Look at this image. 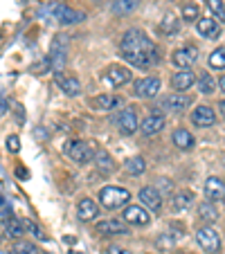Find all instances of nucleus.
<instances>
[{
    "label": "nucleus",
    "instance_id": "nucleus-1",
    "mask_svg": "<svg viewBox=\"0 0 225 254\" xmlns=\"http://www.w3.org/2000/svg\"><path fill=\"white\" fill-rule=\"evenodd\" d=\"M120 54L135 67H151L158 63L155 48L142 29H129L120 41Z\"/></svg>",
    "mask_w": 225,
    "mask_h": 254
},
{
    "label": "nucleus",
    "instance_id": "nucleus-2",
    "mask_svg": "<svg viewBox=\"0 0 225 254\" xmlns=\"http://www.w3.org/2000/svg\"><path fill=\"white\" fill-rule=\"evenodd\" d=\"M99 200L106 209H120V207L129 205L131 191L124 187H104L99 191Z\"/></svg>",
    "mask_w": 225,
    "mask_h": 254
},
{
    "label": "nucleus",
    "instance_id": "nucleus-3",
    "mask_svg": "<svg viewBox=\"0 0 225 254\" xmlns=\"http://www.w3.org/2000/svg\"><path fill=\"white\" fill-rule=\"evenodd\" d=\"M66 54H68V36H63V34H57L52 39V45H50V65H52L54 72H59L63 67V63H66Z\"/></svg>",
    "mask_w": 225,
    "mask_h": 254
},
{
    "label": "nucleus",
    "instance_id": "nucleus-4",
    "mask_svg": "<svg viewBox=\"0 0 225 254\" xmlns=\"http://www.w3.org/2000/svg\"><path fill=\"white\" fill-rule=\"evenodd\" d=\"M194 97L192 95H182V92H173V95H167L162 101H160V111H167V113H185L189 106H192Z\"/></svg>",
    "mask_w": 225,
    "mask_h": 254
},
{
    "label": "nucleus",
    "instance_id": "nucleus-5",
    "mask_svg": "<svg viewBox=\"0 0 225 254\" xmlns=\"http://www.w3.org/2000/svg\"><path fill=\"white\" fill-rule=\"evenodd\" d=\"M66 153L70 155L77 164H88V162H92V158H95L90 144L81 142V139H72V142H68L66 144Z\"/></svg>",
    "mask_w": 225,
    "mask_h": 254
},
{
    "label": "nucleus",
    "instance_id": "nucleus-6",
    "mask_svg": "<svg viewBox=\"0 0 225 254\" xmlns=\"http://www.w3.org/2000/svg\"><path fill=\"white\" fill-rule=\"evenodd\" d=\"M196 241L207 254H219L221 250V236L216 234L212 227H201L196 232Z\"/></svg>",
    "mask_w": 225,
    "mask_h": 254
},
{
    "label": "nucleus",
    "instance_id": "nucleus-7",
    "mask_svg": "<svg viewBox=\"0 0 225 254\" xmlns=\"http://www.w3.org/2000/svg\"><path fill=\"white\" fill-rule=\"evenodd\" d=\"M122 221L129 223V225H135V227H144L151 221V214L140 205H129L124 209V214H122Z\"/></svg>",
    "mask_w": 225,
    "mask_h": 254
},
{
    "label": "nucleus",
    "instance_id": "nucleus-8",
    "mask_svg": "<svg viewBox=\"0 0 225 254\" xmlns=\"http://www.w3.org/2000/svg\"><path fill=\"white\" fill-rule=\"evenodd\" d=\"M95 232L99 236H117V234L126 236V234H129V225H126L122 218H108V221L97 223Z\"/></svg>",
    "mask_w": 225,
    "mask_h": 254
},
{
    "label": "nucleus",
    "instance_id": "nucleus-9",
    "mask_svg": "<svg viewBox=\"0 0 225 254\" xmlns=\"http://www.w3.org/2000/svg\"><path fill=\"white\" fill-rule=\"evenodd\" d=\"M140 122H138V111L135 108H124V111L117 115V128L122 135H133L138 130Z\"/></svg>",
    "mask_w": 225,
    "mask_h": 254
},
{
    "label": "nucleus",
    "instance_id": "nucleus-10",
    "mask_svg": "<svg viewBox=\"0 0 225 254\" xmlns=\"http://www.w3.org/2000/svg\"><path fill=\"white\" fill-rule=\"evenodd\" d=\"M198 59V50L194 45H187V48H180L171 54V63L178 65L180 70H187V67H192V63Z\"/></svg>",
    "mask_w": 225,
    "mask_h": 254
},
{
    "label": "nucleus",
    "instance_id": "nucleus-11",
    "mask_svg": "<svg viewBox=\"0 0 225 254\" xmlns=\"http://www.w3.org/2000/svg\"><path fill=\"white\" fill-rule=\"evenodd\" d=\"M192 124L198 128H207V126L216 124V113L212 111L210 106H196L192 113Z\"/></svg>",
    "mask_w": 225,
    "mask_h": 254
},
{
    "label": "nucleus",
    "instance_id": "nucleus-12",
    "mask_svg": "<svg viewBox=\"0 0 225 254\" xmlns=\"http://www.w3.org/2000/svg\"><path fill=\"white\" fill-rule=\"evenodd\" d=\"M140 200H142V207L151 211H160L162 209V193L155 187H144L140 189Z\"/></svg>",
    "mask_w": 225,
    "mask_h": 254
},
{
    "label": "nucleus",
    "instance_id": "nucleus-13",
    "mask_svg": "<svg viewBox=\"0 0 225 254\" xmlns=\"http://www.w3.org/2000/svg\"><path fill=\"white\" fill-rule=\"evenodd\" d=\"M54 18L61 25H77V23H81V20H86V16L68 5H59L57 9H54Z\"/></svg>",
    "mask_w": 225,
    "mask_h": 254
},
{
    "label": "nucleus",
    "instance_id": "nucleus-14",
    "mask_svg": "<svg viewBox=\"0 0 225 254\" xmlns=\"http://www.w3.org/2000/svg\"><path fill=\"white\" fill-rule=\"evenodd\" d=\"M164 124H167V120H164L162 113H153V115H149L147 120L142 122V135L144 137H153V135H158L160 130L164 128Z\"/></svg>",
    "mask_w": 225,
    "mask_h": 254
},
{
    "label": "nucleus",
    "instance_id": "nucleus-15",
    "mask_svg": "<svg viewBox=\"0 0 225 254\" xmlns=\"http://www.w3.org/2000/svg\"><path fill=\"white\" fill-rule=\"evenodd\" d=\"M205 198L210 202H216V200H223L225 198V183L221 178L212 176L205 180Z\"/></svg>",
    "mask_w": 225,
    "mask_h": 254
},
{
    "label": "nucleus",
    "instance_id": "nucleus-16",
    "mask_svg": "<svg viewBox=\"0 0 225 254\" xmlns=\"http://www.w3.org/2000/svg\"><path fill=\"white\" fill-rule=\"evenodd\" d=\"M160 92V79L158 77H147L135 81V95L138 97H155Z\"/></svg>",
    "mask_w": 225,
    "mask_h": 254
},
{
    "label": "nucleus",
    "instance_id": "nucleus-17",
    "mask_svg": "<svg viewBox=\"0 0 225 254\" xmlns=\"http://www.w3.org/2000/svg\"><path fill=\"white\" fill-rule=\"evenodd\" d=\"M54 81H57V86L61 88L68 97H77L79 92H81V81H79L77 77H70V74H57Z\"/></svg>",
    "mask_w": 225,
    "mask_h": 254
},
{
    "label": "nucleus",
    "instance_id": "nucleus-18",
    "mask_svg": "<svg viewBox=\"0 0 225 254\" xmlns=\"http://www.w3.org/2000/svg\"><path fill=\"white\" fill-rule=\"evenodd\" d=\"M77 214H79V221L81 223H90L92 218H97L99 207H97V202L92 200V198H81L77 205Z\"/></svg>",
    "mask_w": 225,
    "mask_h": 254
},
{
    "label": "nucleus",
    "instance_id": "nucleus-19",
    "mask_svg": "<svg viewBox=\"0 0 225 254\" xmlns=\"http://www.w3.org/2000/svg\"><path fill=\"white\" fill-rule=\"evenodd\" d=\"M196 29H198V34L201 36H205V39H219L221 36V25H219V20H214V18H198L196 20Z\"/></svg>",
    "mask_w": 225,
    "mask_h": 254
},
{
    "label": "nucleus",
    "instance_id": "nucleus-20",
    "mask_svg": "<svg viewBox=\"0 0 225 254\" xmlns=\"http://www.w3.org/2000/svg\"><path fill=\"white\" fill-rule=\"evenodd\" d=\"M196 83V74L192 72V67H187V70H178L176 74L171 77V86L176 90H189V88Z\"/></svg>",
    "mask_w": 225,
    "mask_h": 254
},
{
    "label": "nucleus",
    "instance_id": "nucleus-21",
    "mask_svg": "<svg viewBox=\"0 0 225 254\" xmlns=\"http://www.w3.org/2000/svg\"><path fill=\"white\" fill-rule=\"evenodd\" d=\"M106 79H108L115 88H120V86H124V83L131 81V70L129 67H124V65H113V67H108Z\"/></svg>",
    "mask_w": 225,
    "mask_h": 254
},
{
    "label": "nucleus",
    "instance_id": "nucleus-22",
    "mask_svg": "<svg viewBox=\"0 0 225 254\" xmlns=\"http://www.w3.org/2000/svg\"><path fill=\"white\" fill-rule=\"evenodd\" d=\"M120 104H122V99L117 95H101V97L92 99V106H95L99 113H108V111H113V108H117Z\"/></svg>",
    "mask_w": 225,
    "mask_h": 254
},
{
    "label": "nucleus",
    "instance_id": "nucleus-23",
    "mask_svg": "<svg viewBox=\"0 0 225 254\" xmlns=\"http://www.w3.org/2000/svg\"><path fill=\"white\" fill-rule=\"evenodd\" d=\"M171 139H173V144H176L178 149H182V151H189V149H194V135L189 133L187 128H176L173 130V135H171Z\"/></svg>",
    "mask_w": 225,
    "mask_h": 254
},
{
    "label": "nucleus",
    "instance_id": "nucleus-24",
    "mask_svg": "<svg viewBox=\"0 0 225 254\" xmlns=\"http://www.w3.org/2000/svg\"><path fill=\"white\" fill-rule=\"evenodd\" d=\"M95 162H97V169L101 173H113L115 171V160L110 158V153L106 149H99L95 153Z\"/></svg>",
    "mask_w": 225,
    "mask_h": 254
},
{
    "label": "nucleus",
    "instance_id": "nucleus-25",
    "mask_svg": "<svg viewBox=\"0 0 225 254\" xmlns=\"http://www.w3.org/2000/svg\"><path fill=\"white\" fill-rule=\"evenodd\" d=\"M124 171L129 173V176H142V173L147 171V162H144V158H140V155L129 158L124 162Z\"/></svg>",
    "mask_w": 225,
    "mask_h": 254
},
{
    "label": "nucleus",
    "instance_id": "nucleus-26",
    "mask_svg": "<svg viewBox=\"0 0 225 254\" xmlns=\"http://www.w3.org/2000/svg\"><path fill=\"white\" fill-rule=\"evenodd\" d=\"M198 218L205 223H214L216 218H219V211H216L214 202H210V200L201 202V205H198Z\"/></svg>",
    "mask_w": 225,
    "mask_h": 254
},
{
    "label": "nucleus",
    "instance_id": "nucleus-27",
    "mask_svg": "<svg viewBox=\"0 0 225 254\" xmlns=\"http://www.w3.org/2000/svg\"><path fill=\"white\" fill-rule=\"evenodd\" d=\"M5 234L9 239H20L25 234V225L20 218H7L5 221Z\"/></svg>",
    "mask_w": 225,
    "mask_h": 254
},
{
    "label": "nucleus",
    "instance_id": "nucleus-28",
    "mask_svg": "<svg viewBox=\"0 0 225 254\" xmlns=\"http://www.w3.org/2000/svg\"><path fill=\"white\" fill-rule=\"evenodd\" d=\"M192 200H194V193H192V191H180V193H176V198H173V202H171L173 211H185V209H189Z\"/></svg>",
    "mask_w": 225,
    "mask_h": 254
},
{
    "label": "nucleus",
    "instance_id": "nucleus-29",
    "mask_svg": "<svg viewBox=\"0 0 225 254\" xmlns=\"http://www.w3.org/2000/svg\"><path fill=\"white\" fill-rule=\"evenodd\" d=\"M138 5H140V0H115V2H113V11L120 16H126L138 9Z\"/></svg>",
    "mask_w": 225,
    "mask_h": 254
},
{
    "label": "nucleus",
    "instance_id": "nucleus-30",
    "mask_svg": "<svg viewBox=\"0 0 225 254\" xmlns=\"http://www.w3.org/2000/svg\"><path fill=\"white\" fill-rule=\"evenodd\" d=\"M178 29H180V23H178V18L173 14H167L162 18V23H160V32L162 34H178Z\"/></svg>",
    "mask_w": 225,
    "mask_h": 254
},
{
    "label": "nucleus",
    "instance_id": "nucleus-31",
    "mask_svg": "<svg viewBox=\"0 0 225 254\" xmlns=\"http://www.w3.org/2000/svg\"><path fill=\"white\" fill-rule=\"evenodd\" d=\"M198 90H201V95H214V90H216V83H214V79H212V74H201L198 77Z\"/></svg>",
    "mask_w": 225,
    "mask_h": 254
},
{
    "label": "nucleus",
    "instance_id": "nucleus-32",
    "mask_svg": "<svg viewBox=\"0 0 225 254\" xmlns=\"http://www.w3.org/2000/svg\"><path fill=\"white\" fill-rule=\"evenodd\" d=\"M210 67L214 70H225V48H216L210 54Z\"/></svg>",
    "mask_w": 225,
    "mask_h": 254
},
{
    "label": "nucleus",
    "instance_id": "nucleus-33",
    "mask_svg": "<svg viewBox=\"0 0 225 254\" xmlns=\"http://www.w3.org/2000/svg\"><path fill=\"white\" fill-rule=\"evenodd\" d=\"M23 225H25V232H27L29 236H34L36 241H48V234H45V232L41 230V227L36 225L34 221H29V218H27V221H23Z\"/></svg>",
    "mask_w": 225,
    "mask_h": 254
},
{
    "label": "nucleus",
    "instance_id": "nucleus-34",
    "mask_svg": "<svg viewBox=\"0 0 225 254\" xmlns=\"http://www.w3.org/2000/svg\"><path fill=\"white\" fill-rule=\"evenodd\" d=\"M14 254H41V250L34 243H27V241H16L14 243Z\"/></svg>",
    "mask_w": 225,
    "mask_h": 254
},
{
    "label": "nucleus",
    "instance_id": "nucleus-35",
    "mask_svg": "<svg viewBox=\"0 0 225 254\" xmlns=\"http://www.w3.org/2000/svg\"><path fill=\"white\" fill-rule=\"evenodd\" d=\"M182 18L185 20H198V5L196 2H185V5H182Z\"/></svg>",
    "mask_w": 225,
    "mask_h": 254
},
{
    "label": "nucleus",
    "instance_id": "nucleus-36",
    "mask_svg": "<svg viewBox=\"0 0 225 254\" xmlns=\"http://www.w3.org/2000/svg\"><path fill=\"white\" fill-rule=\"evenodd\" d=\"M207 2H210V9L214 11L216 18L225 23V2H223V0H207Z\"/></svg>",
    "mask_w": 225,
    "mask_h": 254
},
{
    "label": "nucleus",
    "instance_id": "nucleus-37",
    "mask_svg": "<svg viewBox=\"0 0 225 254\" xmlns=\"http://www.w3.org/2000/svg\"><path fill=\"white\" fill-rule=\"evenodd\" d=\"M5 144H7V151H9V153H18V151H20V139H18V135H9Z\"/></svg>",
    "mask_w": 225,
    "mask_h": 254
},
{
    "label": "nucleus",
    "instance_id": "nucleus-38",
    "mask_svg": "<svg viewBox=\"0 0 225 254\" xmlns=\"http://www.w3.org/2000/svg\"><path fill=\"white\" fill-rule=\"evenodd\" d=\"M108 254H131V252L124 248H115V245H113V248H108Z\"/></svg>",
    "mask_w": 225,
    "mask_h": 254
},
{
    "label": "nucleus",
    "instance_id": "nucleus-39",
    "mask_svg": "<svg viewBox=\"0 0 225 254\" xmlns=\"http://www.w3.org/2000/svg\"><path fill=\"white\" fill-rule=\"evenodd\" d=\"M14 108H16V120H18V122H23V106H20V104H16Z\"/></svg>",
    "mask_w": 225,
    "mask_h": 254
},
{
    "label": "nucleus",
    "instance_id": "nucleus-40",
    "mask_svg": "<svg viewBox=\"0 0 225 254\" xmlns=\"http://www.w3.org/2000/svg\"><path fill=\"white\" fill-rule=\"evenodd\" d=\"M16 176L18 178H29V173L25 171V169H16Z\"/></svg>",
    "mask_w": 225,
    "mask_h": 254
},
{
    "label": "nucleus",
    "instance_id": "nucleus-41",
    "mask_svg": "<svg viewBox=\"0 0 225 254\" xmlns=\"http://www.w3.org/2000/svg\"><path fill=\"white\" fill-rule=\"evenodd\" d=\"M219 111H221V115L225 117V99H221V101H219Z\"/></svg>",
    "mask_w": 225,
    "mask_h": 254
},
{
    "label": "nucleus",
    "instance_id": "nucleus-42",
    "mask_svg": "<svg viewBox=\"0 0 225 254\" xmlns=\"http://www.w3.org/2000/svg\"><path fill=\"white\" fill-rule=\"evenodd\" d=\"M219 86H221V90H223V92H225V74H223V77H221V81H219Z\"/></svg>",
    "mask_w": 225,
    "mask_h": 254
},
{
    "label": "nucleus",
    "instance_id": "nucleus-43",
    "mask_svg": "<svg viewBox=\"0 0 225 254\" xmlns=\"http://www.w3.org/2000/svg\"><path fill=\"white\" fill-rule=\"evenodd\" d=\"M0 196H5V185H2V180H0Z\"/></svg>",
    "mask_w": 225,
    "mask_h": 254
},
{
    "label": "nucleus",
    "instance_id": "nucleus-44",
    "mask_svg": "<svg viewBox=\"0 0 225 254\" xmlns=\"http://www.w3.org/2000/svg\"><path fill=\"white\" fill-rule=\"evenodd\" d=\"M68 254H83V252H68Z\"/></svg>",
    "mask_w": 225,
    "mask_h": 254
},
{
    "label": "nucleus",
    "instance_id": "nucleus-45",
    "mask_svg": "<svg viewBox=\"0 0 225 254\" xmlns=\"http://www.w3.org/2000/svg\"><path fill=\"white\" fill-rule=\"evenodd\" d=\"M180 254H192V252H180Z\"/></svg>",
    "mask_w": 225,
    "mask_h": 254
},
{
    "label": "nucleus",
    "instance_id": "nucleus-46",
    "mask_svg": "<svg viewBox=\"0 0 225 254\" xmlns=\"http://www.w3.org/2000/svg\"><path fill=\"white\" fill-rule=\"evenodd\" d=\"M223 164H225V158H223Z\"/></svg>",
    "mask_w": 225,
    "mask_h": 254
}]
</instances>
